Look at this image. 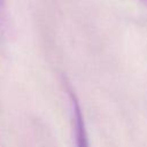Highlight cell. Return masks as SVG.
<instances>
[{"mask_svg":"<svg viewBox=\"0 0 147 147\" xmlns=\"http://www.w3.org/2000/svg\"><path fill=\"white\" fill-rule=\"evenodd\" d=\"M69 95L71 101V113H72V124H74L76 147H90L86 125H85V121H84V116H83L79 102L71 90H69Z\"/></svg>","mask_w":147,"mask_h":147,"instance_id":"obj_1","label":"cell"}]
</instances>
